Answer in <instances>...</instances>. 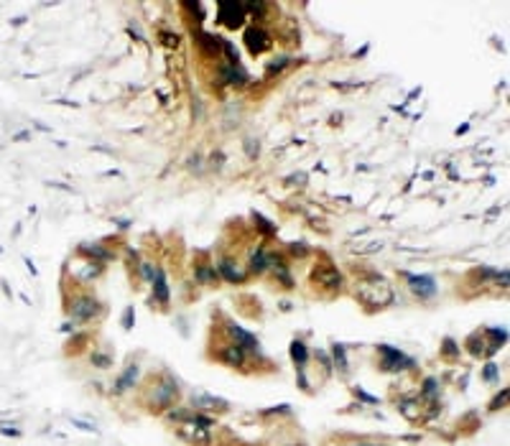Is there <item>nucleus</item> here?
Listing matches in <instances>:
<instances>
[{
  "label": "nucleus",
  "instance_id": "obj_1",
  "mask_svg": "<svg viewBox=\"0 0 510 446\" xmlns=\"http://www.w3.org/2000/svg\"><path fill=\"white\" fill-rule=\"evenodd\" d=\"M357 296L365 303H375V306H388L393 301V291L385 278H372V281H362L357 286Z\"/></svg>",
  "mask_w": 510,
  "mask_h": 446
},
{
  "label": "nucleus",
  "instance_id": "obj_2",
  "mask_svg": "<svg viewBox=\"0 0 510 446\" xmlns=\"http://www.w3.org/2000/svg\"><path fill=\"white\" fill-rule=\"evenodd\" d=\"M378 354H380V367L385 372H401V370H408L413 367V360L401 352L398 347H390V344H378Z\"/></svg>",
  "mask_w": 510,
  "mask_h": 446
},
{
  "label": "nucleus",
  "instance_id": "obj_3",
  "mask_svg": "<svg viewBox=\"0 0 510 446\" xmlns=\"http://www.w3.org/2000/svg\"><path fill=\"white\" fill-rule=\"evenodd\" d=\"M176 395H179V385H176V380L171 375H164V380L153 388V395H151V408H156V411H166L173 406V400Z\"/></svg>",
  "mask_w": 510,
  "mask_h": 446
},
{
  "label": "nucleus",
  "instance_id": "obj_4",
  "mask_svg": "<svg viewBox=\"0 0 510 446\" xmlns=\"http://www.w3.org/2000/svg\"><path fill=\"white\" fill-rule=\"evenodd\" d=\"M217 18L219 23L227 26V28H240L245 23V5L240 3V0H219L217 3Z\"/></svg>",
  "mask_w": 510,
  "mask_h": 446
},
{
  "label": "nucleus",
  "instance_id": "obj_5",
  "mask_svg": "<svg viewBox=\"0 0 510 446\" xmlns=\"http://www.w3.org/2000/svg\"><path fill=\"white\" fill-rule=\"evenodd\" d=\"M69 311H72V319H77V321H92V319L102 316V303L95 296H77L72 301Z\"/></svg>",
  "mask_w": 510,
  "mask_h": 446
},
{
  "label": "nucleus",
  "instance_id": "obj_6",
  "mask_svg": "<svg viewBox=\"0 0 510 446\" xmlns=\"http://www.w3.org/2000/svg\"><path fill=\"white\" fill-rule=\"evenodd\" d=\"M245 46H248V51H250L253 56H260V54H265V51L273 46V38H271V33L265 31V28L250 26V28L245 31Z\"/></svg>",
  "mask_w": 510,
  "mask_h": 446
},
{
  "label": "nucleus",
  "instance_id": "obj_7",
  "mask_svg": "<svg viewBox=\"0 0 510 446\" xmlns=\"http://www.w3.org/2000/svg\"><path fill=\"white\" fill-rule=\"evenodd\" d=\"M312 281L324 286V288H332V291H340L342 283H344L342 273L337 271L335 265H329V263H322V265L314 268V271H312Z\"/></svg>",
  "mask_w": 510,
  "mask_h": 446
},
{
  "label": "nucleus",
  "instance_id": "obj_8",
  "mask_svg": "<svg viewBox=\"0 0 510 446\" xmlns=\"http://www.w3.org/2000/svg\"><path fill=\"white\" fill-rule=\"evenodd\" d=\"M408 281V288L421 298V301H426V298H434L436 291H439V286H436V278L429 276V273H421V276H406Z\"/></svg>",
  "mask_w": 510,
  "mask_h": 446
},
{
  "label": "nucleus",
  "instance_id": "obj_9",
  "mask_svg": "<svg viewBox=\"0 0 510 446\" xmlns=\"http://www.w3.org/2000/svg\"><path fill=\"white\" fill-rule=\"evenodd\" d=\"M179 436L186 441V444H191V446H209V431L207 429H202V426H196L194 421H181V426H179Z\"/></svg>",
  "mask_w": 510,
  "mask_h": 446
},
{
  "label": "nucleus",
  "instance_id": "obj_10",
  "mask_svg": "<svg viewBox=\"0 0 510 446\" xmlns=\"http://www.w3.org/2000/svg\"><path fill=\"white\" fill-rule=\"evenodd\" d=\"M227 331H230V337L235 339L232 344H237L240 349H245V352H260V342L255 334H250L248 329H242L237 324H227Z\"/></svg>",
  "mask_w": 510,
  "mask_h": 446
},
{
  "label": "nucleus",
  "instance_id": "obj_11",
  "mask_svg": "<svg viewBox=\"0 0 510 446\" xmlns=\"http://www.w3.org/2000/svg\"><path fill=\"white\" fill-rule=\"evenodd\" d=\"M217 276L225 278L227 283H245V273H242L230 258H222V260L217 263Z\"/></svg>",
  "mask_w": 510,
  "mask_h": 446
},
{
  "label": "nucleus",
  "instance_id": "obj_12",
  "mask_svg": "<svg viewBox=\"0 0 510 446\" xmlns=\"http://www.w3.org/2000/svg\"><path fill=\"white\" fill-rule=\"evenodd\" d=\"M219 360L230 367H242L245 365V349H240L237 344H225L219 349Z\"/></svg>",
  "mask_w": 510,
  "mask_h": 446
},
{
  "label": "nucleus",
  "instance_id": "obj_13",
  "mask_svg": "<svg viewBox=\"0 0 510 446\" xmlns=\"http://www.w3.org/2000/svg\"><path fill=\"white\" fill-rule=\"evenodd\" d=\"M153 286V301H159V303H169V283H166V273H164V268H156V276H153L151 281Z\"/></svg>",
  "mask_w": 510,
  "mask_h": 446
},
{
  "label": "nucleus",
  "instance_id": "obj_14",
  "mask_svg": "<svg viewBox=\"0 0 510 446\" xmlns=\"http://www.w3.org/2000/svg\"><path fill=\"white\" fill-rule=\"evenodd\" d=\"M138 375H141V367L138 365H128L125 367V372L115 380V393H125V390H130L133 385H136V380H138Z\"/></svg>",
  "mask_w": 510,
  "mask_h": 446
},
{
  "label": "nucleus",
  "instance_id": "obj_15",
  "mask_svg": "<svg viewBox=\"0 0 510 446\" xmlns=\"http://www.w3.org/2000/svg\"><path fill=\"white\" fill-rule=\"evenodd\" d=\"M196 43L202 46L209 56H217L219 49H222V38L214 36V33H196Z\"/></svg>",
  "mask_w": 510,
  "mask_h": 446
},
{
  "label": "nucleus",
  "instance_id": "obj_16",
  "mask_svg": "<svg viewBox=\"0 0 510 446\" xmlns=\"http://www.w3.org/2000/svg\"><path fill=\"white\" fill-rule=\"evenodd\" d=\"M191 403L199 406V408H227V400L225 398H217V395H207V393H199L191 398Z\"/></svg>",
  "mask_w": 510,
  "mask_h": 446
},
{
  "label": "nucleus",
  "instance_id": "obj_17",
  "mask_svg": "<svg viewBox=\"0 0 510 446\" xmlns=\"http://www.w3.org/2000/svg\"><path fill=\"white\" fill-rule=\"evenodd\" d=\"M332 365H335L340 372H347L349 370V360H347V347L335 342L332 344Z\"/></svg>",
  "mask_w": 510,
  "mask_h": 446
},
{
  "label": "nucleus",
  "instance_id": "obj_18",
  "mask_svg": "<svg viewBox=\"0 0 510 446\" xmlns=\"http://www.w3.org/2000/svg\"><path fill=\"white\" fill-rule=\"evenodd\" d=\"M485 334L493 339L490 352H498L500 347H505V344H508V329H505V326H487V329H485Z\"/></svg>",
  "mask_w": 510,
  "mask_h": 446
},
{
  "label": "nucleus",
  "instance_id": "obj_19",
  "mask_svg": "<svg viewBox=\"0 0 510 446\" xmlns=\"http://www.w3.org/2000/svg\"><path fill=\"white\" fill-rule=\"evenodd\" d=\"M291 360H294L296 370H304L306 362H309V349H306V344H304L301 339H294V342H291Z\"/></svg>",
  "mask_w": 510,
  "mask_h": 446
},
{
  "label": "nucleus",
  "instance_id": "obj_20",
  "mask_svg": "<svg viewBox=\"0 0 510 446\" xmlns=\"http://www.w3.org/2000/svg\"><path fill=\"white\" fill-rule=\"evenodd\" d=\"M79 253H82V255H90V258H92V263H105V260L113 258V255H110L105 248H100V245H87V242H82V245H79Z\"/></svg>",
  "mask_w": 510,
  "mask_h": 446
},
{
  "label": "nucleus",
  "instance_id": "obj_21",
  "mask_svg": "<svg viewBox=\"0 0 510 446\" xmlns=\"http://www.w3.org/2000/svg\"><path fill=\"white\" fill-rule=\"evenodd\" d=\"M265 271H268V263H265V250L258 248V250L250 255V273L260 276V273H265Z\"/></svg>",
  "mask_w": 510,
  "mask_h": 446
},
{
  "label": "nucleus",
  "instance_id": "obj_22",
  "mask_svg": "<svg viewBox=\"0 0 510 446\" xmlns=\"http://www.w3.org/2000/svg\"><path fill=\"white\" fill-rule=\"evenodd\" d=\"M245 5V15L250 13L255 20H265V13H268V3H263V0H253V3H242Z\"/></svg>",
  "mask_w": 510,
  "mask_h": 446
},
{
  "label": "nucleus",
  "instance_id": "obj_23",
  "mask_svg": "<svg viewBox=\"0 0 510 446\" xmlns=\"http://www.w3.org/2000/svg\"><path fill=\"white\" fill-rule=\"evenodd\" d=\"M253 222H255V227H258V230H260L265 237H273V235H276V230H278L271 219H265V217H263V214H258V212H253Z\"/></svg>",
  "mask_w": 510,
  "mask_h": 446
},
{
  "label": "nucleus",
  "instance_id": "obj_24",
  "mask_svg": "<svg viewBox=\"0 0 510 446\" xmlns=\"http://www.w3.org/2000/svg\"><path fill=\"white\" fill-rule=\"evenodd\" d=\"M219 276L214 271V265H196V281L199 283H214Z\"/></svg>",
  "mask_w": 510,
  "mask_h": 446
},
{
  "label": "nucleus",
  "instance_id": "obj_25",
  "mask_svg": "<svg viewBox=\"0 0 510 446\" xmlns=\"http://www.w3.org/2000/svg\"><path fill=\"white\" fill-rule=\"evenodd\" d=\"M439 352H441V357H447V360H454V357H459V344H457L452 337H444Z\"/></svg>",
  "mask_w": 510,
  "mask_h": 446
},
{
  "label": "nucleus",
  "instance_id": "obj_26",
  "mask_svg": "<svg viewBox=\"0 0 510 446\" xmlns=\"http://www.w3.org/2000/svg\"><path fill=\"white\" fill-rule=\"evenodd\" d=\"M90 362L100 370H107V367H113V357H110L107 352H92L90 354Z\"/></svg>",
  "mask_w": 510,
  "mask_h": 446
},
{
  "label": "nucleus",
  "instance_id": "obj_27",
  "mask_svg": "<svg viewBox=\"0 0 510 446\" xmlns=\"http://www.w3.org/2000/svg\"><path fill=\"white\" fill-rule=\"evenodd\" d=\"M242 148H245V155L250 161H255L260 155V141L258 138H245V141H242Z\"/></svg>",
  "mask_w": 510,
  "mask_h": 446
},
{
  "label": "nucleus",
  "instance_id": "obj_28",
  "mask_svg": "<svg viewBox=\"0 0 510 446\" xmlns=\"http://www.w3.org/2000/svg\"><path fill=\"white\" fill-rule=\"evenodd\" d=\"M120 324H123V329H125V331H130V329H133V324H136V306H133V303L123 308Z\"/></svg>",
  "mask_w": 510,
  "mask_h": 446
},
{
  "label": "nucleus",
  "instance_id": "obj_29",
  "mask_svg": "<svg viewBox=\"0 0 510 446\" xmlns=\"http://www.w3.org/2000/svg\"><path fill=\"white\" fill-rule=\"evenodd\" d=\"M288 64H291V56H278V59H273V61L268 64V74H273V72H276V74L283 72Z\"/></svg>",
  "mask_w": 510,
  "mask_h": 446
},
{
  "label": "nucleus",
  "instance_id": "obj_30",
  "mask_svg": "<svg viewBox=\"0 0 510 446\" xmlns=\"http://www.w3.org/2000/svg\"><path fill=\"white\" fill-rule=\"evenodd\" d=\"M482 377H485V380H490V383H495L498 377H500V367H498L495 362H487L485 370H482Z\"/></svg>",
  "mask_w": 510,
  "mask_h": 446
},
{
  "label": "nucleus",
  "instance_id": "obj_31",
  "mask_svg": "<svg viewBox=\"0 0 510 446\" xmlns=\"http://www.w3.org/2000/svg\"><path fill=\"white\" fill-rule=\"evenodd\" d=\"M161 41H164V46H179V41H181V36L179 33H171V31H161Z\"/></svg>",
  "mask_w": 510,
  "mask_h": 446
},
{
  "label": "nucleus",
  "instance_id": "obj_32",
  "mask_svg": "<svg viewBox=\"0 0 510 446\" xmlns=\"http://www.w3.org/2000/svg\"><path fill=\"white\" fill-rule=\"evenodd\" d=\"M209 166H212L214 171L222 168V166H225V153H222V150H214V153L209 155Z\"/></svg>",
  "mask_w": 510,
  "mask_h": 446
},
{
  "label": "nucleus",
  "instance_id": "obj_33",
  "mask_svg": "<svg viewBox=\"0 0 510 446\" xmlns=\"http://www.w3.org/2000/svg\"><path fill=\"white\" fill-rule=\"evenodd\" d=\"M138 265H141V273H143V278H146V281H153V276H156V268H153V263L141 260Z\"/></svg>",
  "mask_w": 510,
  "mask_h": 446
},
{
  "label": "nucleus",
  "instance_id": "obj_34",
  "mask_svg": "<svg viewBox=\"0 0 510 446\" xmlns=\"http://www.w3.org/2000/svg\"><path fill=\"white\" fill-rule=\"evenodd\" d=\"M505 400H508V388H503V393L490 403V411H498V408H505Z\"/></svg>",
  "mask_w": 510,
  "mask_h": 446
},
{
  "label": "nucleus",
  "instance_id": "obj_35",
  "mask_svg": "<svg viewBox=\"0 0 510 446\" xmlns=\"http://www.w3.org/2000/svg\"><path fill=\"white\" fill-rule=\"evenodd\" d=\"M495 281H498V286H503V288L510 286V273H508V268H503L500 273H495Z\"/></svg>",
  "mask_w": 510,
  "mask_h": 446
},
{
  "label": "nucleus",
  "instance_id": "obj_36",
  "mask_svg": "<svg viewBox=\"0 0 510 446\" xmlns=\"http://www.w3.org/2000/svg\"><path fill=\"white\" fill-rule=\"evenodd\" d=\"M291 253H296L299 258H304V255H309V248L304 242H291Z\"/></svg>",
  "mask_w": 510,
  "mask_h": 446
},
{
  "label": "nucleus",
  "instance_id": "obj_37",
  "mask_svg": "<svg viewBox=\"0 0 510 446\" xmlns=\"http://www.w3.org/2000/svg\"><path fill=\"white\" fill-rule=\"evenodd\" d=\"M436 388H439V385H436V380H434V377H429V380L424 383V395H434V393H436Z\"/></svg>",
  "mask_w": 510,
  "mask_h": 446
},
{
  "label": "nucleus",
  "instance_id": "obj_38",
  "mask_svg": "<svg viewBox=\"0 0 510 446\" xmlns=\"http://www.w3.org/2000/svg\"><path fill=\"white\" fill-rule=\"evenodd\" d=\"M74 426H79L82 431H92V434H97V429L92 426V423H87V421H77V418H74Z\"/></svg>",
  "mask_w": 510,
  "mask_h": 446
},
{
  "label": "nucleus",
  "instance_id": "obj_39",
  "mask_svg": "<svg viewBox=\"0 0 510 446\" xmlns=\"http://www.w3.org/2000/svg\"><path fill=\"white\" fill-rule=\"evenodd\" d=\"M288 181H291V184H299V186H304V184H306V173H296V176H288Z\"/></svg>",
  "mask_w": 510,
  "mask_h": 446
},
{
  "label": "nucleus",
  "instance_id": "obj_40",
  "mask_svg": "<svg viewBox=\"0 0 510 446\" xmlns=\"http://www.w3.org/2000/svg\"><path fill=\"white\" fill-rule=\"evenodd\" d=\"M189 168L199 171V168H202V158H199V155H191V158H189Z\"/></svg>",
  "mask_w": 510,
  "mask_h": 446
},
{
  "label": "nucleus",
  "instance_id": "obj_41",
  "mask_svg": "<svg viewBox=\"0 0 510 446\" xmlns=\"http://www.w3.org/2000/svg\"><path fill=\"white\" fill-rule=\"evenodd\" d=\"M28 138H31L28 130H20V133H15V136H13V141H18V143H23V141H28Z\"/></svg>",
  "mask_w": 510,
  "mask_h": 446
},
{
  "label": "nucleus",
  "instance_id": "obj_42",
  "mask_svg": "<svg viewBox=\"0 0 510 446\" xmlns=\"http://www.w3.org/2000/svg\"><path fill=\"white\" fill-rule=\"evenodd\" d=\"M113 222H115V225H118L120 230H128V227H130V219H123V217H115Z\"/></svg>",
  "mask_w": 510,
  "mask_h": 446
},
{
  "label": "nucleus",
  "instance_id": "obj_43",
  "mask_svg": "<svg viewBox=\"0 0 510 446\" xmlns=\"http://www.w3.org/2000/svg\"><path fill=\"white\" fill-rule=\"evenodd\" d=\"M349 446H385V444H378V441H354Z\"/></svg>",
  "mask_w": 510,
  "mask_h": 446
},
{
  "label": "nucleus",
  "instance_id": "obj_44",
  "mask_svg": "<svg viewBox=\"0 0 510 446\" xmlns=\"http://www.w3.org/2000/svg\"><path fill=\"white\" fill-rule=\"evenodd\" d=\"M49 186H56V189H64V191H74L72 186H66V184H59V181H46Z\"/></svg>",
  "mask_w": 510,
  "mask_h": 446
},
{
  "label": "nucleus",
  "instance_id": "obj_45",
  "mask_svg": "<svg viewBox=\"0 0 510 446\" xmlns=\"http://www.w3.org/2000/svg\"><path fill=\"white\" fill-rule=\"evenodd\" d=\"M367 51H370V43H365V46H362L360 51H354V59H360V56H365Z\"/></svg>",
  "mask_w": 510,
  "mask_h": 446
},
{
  "label": "nucleus",
  "instance_id": "obj_46",
  "mask_svg": "<svg viewBox=\"0 0 510 446\" xmlns=\"http://www.w3.org/2000/svg\"><path fill=\"white\" fill-rule=\"evenodd\" d=\"M26 268H28V271H31V276H38V271H36V265H33V263H31L28 258H26Z\"/></svg>",
  "mask_w": 510,
  "mask_h": 446
},
{
  "label": "nucleus",
  "instance_id": "obj_47",
  "mask_svg": "<svg viewBox=\"0 0 510 446\" xmlns=\"http://www.w3.org/2000/svg\"><path fill=\"white\" fill-rule=\"evenodd\" d=\"M467 130H470V123H464V125H459V128H457V136H464V133H467Z\"/></svg>",
  "mask_w": 510,
  "mask_h": 446
},
{
  "label": "nucleus",
  "instance_id": "obj_48",
  "mask_svg": "<svg viewBox=\"0 0 510 446\" xmlns=\"http://www.w3.org/2000/svg\"><path fill=\"white\" fill-rule=\"evenodd\" d=\"M61 331H74V324H72V321H69V324H64V326H61Z\"/></svg>",
  "mask_w": 510,
  "mask_h": 446
},
{
  "label": "nucleus",
  "instance_id": "obj_49",
  "mask_svg": "<svg viewBox=\"0 0 510 446\" xmlns=\"http://www.w3.org/2000/svg\"><path fill=\"white\" fill-rule=\"evenodd\" d=\"M291 446H304V444H291Z\"/></svg>",
  "mask_w": 510,
  "mask_h": 446
}]
</instances>
